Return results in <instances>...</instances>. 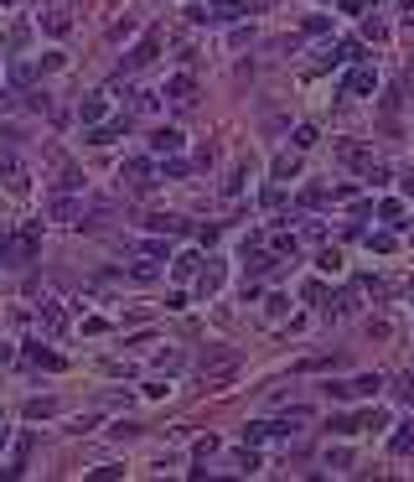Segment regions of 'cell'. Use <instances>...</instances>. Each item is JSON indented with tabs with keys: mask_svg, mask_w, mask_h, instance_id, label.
I'll return each instance as SVG.
<instances>
[{
	"mask_svg": "<svg viewBox=\"0 0 414 482\" xmlns=\"http://www.w3.org/2000/svg\"><path fill=\"white\" fill-rule=\"evenodd\" d=\"M171 275H177V280H192V275H202V254H197V249H181V254H171Z\"/></svg>",
	"mask_w": 414,
	"mask_h": 482,
	"instance_id": "cell-11",
	"label": "cell"
},
{
	"mask_svg": "<svg viewBox=\"0 0 414 482\" xmlns=\"http://www.w3.org/2000/svg\"><path fill=\"white\" fill-rule=\"evenodd\" d=\"M114 477H125V467H93V482H114Z\"/></svg>",
	"mask_w": 414,
	"mask_h": 482,
	"instance_id": "cell-37",
	"label": "cell"
},
{
	"mask_svg": "<svg viewBox=\"0 0 414 482\" xmlns=\"http://www.w3.org/2000/svg\"><path fill=\"white\" fill-rule=\"evenodd\" d=\"M326 26H331L326 16H305V26H301V32H305V36H322V32H326Z\"/></svg>",
	"mask_w": 414,
	"mask_h": 482,
	"instance_id": "cell-34",
	"label": "cell"
},
{
	"mask_svg": "<svg viewBox=\"0 0 414 482\" xmlns=\"http://www.w3.org/2000/svg\"><path fill=\"white\" fill-rule=\"evenodd\" d=\"M161 93H171V99H181V104H192V99H197V78H192V73H177Z\"/></svg>",
	"mask_w": 414,
	"mask_h": 482,
	"instance_id": "cell-14",
	"label": "cell"
},
{
	"mask_svg": "<svg viewBox=\"0 0 414 482\" xmlns=\"http://www.w3.org/2000/svg\"><path fill=\"white\" fill-rule=\"evenodd\" d=\"M264 6H275V0H207V6H186V16L207 21V26H223V21H238V16H254Z\"/></svg>",
	"mask_w": 414,
	"mask_h": 482,
	"instance_id": "cell-2",
	"label": "cell"
},
{
	"mask_svg": "<svg viewBox=\"0 0 414 482\" xmlns=\"http://www.w3.org/2000/svg\"><path fill=\"white\" fill-rule=\"evenodd\" d=\"M151 151H156V156H177V151H181V130H177V125H161V130L151 135Z\"/></svg>",
	"mask_w": 414,
	"mask_h": 482,
	"instance_id": "cell-13",
	"label": "cell"
},
{
	"mask_svg": "<svg viewBox=\"0 0 414 482\" xmlns=\"http://www.w3.org/2000/svg\"><path fill=\"white\" fill-rule=\"evenodd\" d=\"M42 321H47V332H62V327H68V316H62L57 301H42Z\"/></svg>",
	"mask_w": 414,
	"mask_h": 482,
	"instance_id": "cell-22",
	"label": "cell"
},
{
	"mask_svg": "<svg viewBox=\"0 0 414 482\" xmlns=\"http://www.w3.org/2000/svg\"><path fill=\"white\" fill-rule=\"evenodd\" d=\"M26 358H32V363H42V368H62V358L52 353V347H42V342H26Z\"/></svg>",
	"mask_w": 414,
	"mask_h": 482,
	"instance_id": "cell-19",
	"label": "cell"
},
{
	"mask_svg": "<svg viewBox=\"0 0 414 482\" xmlns=\"http://www.w3.org/2000/svg\"><path fill=\"white\" fill-rule=\"evenodd\" d=\"M378 389H383L378 373H357V379H347V384H326L331 399H378Z\"/></svg>",
	"mask_w": 414,
	"mask_h": 482,
	"instance_id": "cell-4",
	"label": "cell"
},
{
	"mask_svg": "<svg viewBox=\"0 0 414 482\" xmlns=\"http://www.w3.org/2000/svg\"><path fill=\"white\" fill-rule=\"evenodd\" d=\"M42 32H47V36H68V32H73V16H68V11H47V16H42Z\"/></svg>",
	"mask_w": 414,
	"mask_h": 482,
	"instance_id": "cell-16",
	"label": "cell"
},
{
	"mask_svg": "<svg viewBox=\"0 0 414 482\" xmlns=\"http://www.w3.org/2000/svg\"><path fill=\"white\" fill-rule=\"evenodd\" d=\"M233 467H238V472H259V451L244 441V451H233Z\"/></svg>",
	"mask_w": 414,
	"mask_h": 482,
	"instance_id": "cell-25",
	"label": "cell"
},
{
	"mask_svg": "<svg viewBox=\"0 0 414 482\" xmlns=\"http://www.w3.org/2000/svg\"><path fill=\"white\" fill-rule=\"evenodd\" d=\"M305 145H316V125H301L296 130V151H305Z\"/></svg>",
	"mask_w": 414,
	"mask_h": 482,
	"instance_id": "cell-36",
	"label": "cell"
},
{
	"mask_svg": "<svg viewBox=\"0 0 414 482\" xmlns=\"http://www.w3.org/2000/svg\"><path fill=\"white\" fill-rule=\"evenodd\" d=\"M78 182H83V177H78V166H62V177H57V187H62V192H73Z\"/></svg>",
	"mask_w": 414,
	"mask_h": 482,
	"instance_id": "cell-35",
	"label": "cell"
},
{
	"mask_svg": "<svg viewBox=\"0 0 414 482\" xmlns=\"http://www.w3.org/2000/svg\"><path fill=\"white\" fill-rule=\"evenodd\" d=\"M130 275H135V280H140V286H151V280H156V275H161V265H156V254H140V260H135V265H130Z\"/></svg>",
	"mask_w": 414,
	"mask_h": 482,
	"instance_id": "cell-17",
	"label": "cell"
},
{
	"mask_svg": "<svg viewBox=\"0 0 414 482\" xmlns=\"http://www.w3.org/2000/svg\"><path fill=\"white\" fill-rule=\"evenodd\" d=\"M275 265H280V249H249L244 244V270L249 275H270Z\"/></svg>",
	"mask_w": 414,
	"mask_h": 482,
	"instance_id": "cell-9",
	"label": "cell"
},
{
	"mask_svg": "<svg viewBox=\"0 0 414 482\" xmlns=\"http://www.w3.org/2000/svg\"><path fill=\"white\" fill-rule=\"evenodd\" d=\"M296 171H301V156H275V182H290V177H296Z\"/></svg>",
	"mask_w": 414,
	"mask_h": 482,
	"instance_id": "cell-20",
	"label": "cell"
},
{
	"mask_svg": "<svg viewBox=\"0 0 414 482\" xmlns=\"http://www.w3.org/2000/svg\"><path fill=\"white\" fill-rule=\"evenodd\" d=\"M357 420H363V431H383V425H389V410H363Z\"/></svg>",
	"mask_w": 414,
	"mask_h": 482,
	"instance_id": "cell-27",
	"label": "cell"
},
{
	"mask_svg": "<svg viewBox=\"0 0 414 482\" xmlns=\"http://www.w3.org/2000/svg\"><path fill=\"white\" fill-rule=\"evenodd\" d=\"M78 119H83L88 130H93V125H104V99H99V93H93V99H83V104H78Z\"/></svg>",
	"mask_w": 414,
	"mask_h": 482,
	"instance_id": "cell-18",
	"label": "cell"
},
{
	"mask_svg": "<svg viewBox=\"0 0 414 482\" xmlns=\"http://www.w3.org/2000/svg\"><path fill=\"white\" fill-rule=\"evenodd\" d=\"M368 249L373 254H389L394 249V234H368Z\"/></svg>",
	"mask_w": 414,
	"mask_h": 482,
	"instance_id": "cell-31",
	"label": "cell"
},
{
	"mask_svg": "<svg viewBox=\"0 0 414 482\" xmlns=\"http://www.w3.org/2000/svg\"><path fill=\"white\" fill-rule=\"evenodd\" d=\"M57 415V399H32L26 405V420H52Z\"/></svg>",
	"mask_w": 414,
	"mask_h": 482,
	"instance_id": "cell-24",
	"label": "cell"
},
{
	"mask_svg": "<svg viewBox=\"0 0 414 482\" xmlns=\"http://www.w3.org/2000/svg\"><path fill=\"white\" fill-rule=\"evenodd\" d=\"M0 446H6V415H0Z\"/></svg>",
	"mask_w": 414,
	"mask_h": 482,
	"instance_id": "cell-47",
	"label": "cell"
},
{
	"mask_svg": "<svg viewBox=\"0 0 414 482\" xmlns=\"http://www.w3.org/2000/svg\"><path fill=\"white\" fill-rule=\"evenodd\" d=\"M280 203H285V192H280V182H275V187H264V208H280Z\"/></svg>",
	"mask_w": 414,
	"mask_h": 482,
	"instance_id": "cell-38",
	"label": "cell"
},
{
	"mask_svg": "<svg viewBox=\"0 0 414 482\" xmlns=\"http://www.w3.org/2000/svg\"><path fill=\"white\" fill-rule=\"evenodd\" d=\"M399 6H404V16H414V0H399Z\"/></svg>",
	"mask_w": 414,
	"mask_h": 482,
	"instance_id": "cell-46",
	"label": "cell"
},
{
	"mask_svg": "<svg viewBox=\"0 0 414 482\" xmlns=\"http://www.w3.org/2000/svg\"><path fill=\"white\" fill-rule=\"evenodd\" d=\"M409 26H414V16H409Z\"/></svg>",
	"mask_w": 414,
	"mask_h": 482,
	"instance_id": "cell-48",
	"label": "cell"
},
{
	"mask_svg": "<svg viewBox=\"0 0 414 482\" xmlns=\"http://www.w3.org/2000/svg\"><path fill=\"white\" fill-rule=\"evenodd\" d=\"M156 52H161V32H145L135 47L125 52V58H119V73H140V68H151L156 62Z\"/></svg>",
	"mask_w": 414,
	"mask_h": 482,
	"instance_id": "cell-3",
	"label": "cell"
},
{
	"mask_svg": "<svg viewBox=\"0 0 414 482\" xmlns=\"http://www.w3.org/2000/svg\"><path fill=\"white\" fill-rule=\"evenodd\" d=\"M373 88H378V73H373L368 62H357V68L342 78V93H352V99H363V93H373Z\"/></svg>",
	"mask_w": 414,
	"mask_h": 482,
	"instance_id": "cell-8",
	"label": "cell"
},
{
	"mask_svg": "<svg viewBox=\"0 0 414 482\" xmlns=\"http://www.w3.org/2000/svg\"><path fill=\"white\" fill-rule=\"evenodd\" d=\"M301 203H305V208H322V203H326V187H305Z\"/></svg>",
	"mask_w": 414,
	"mask_h": 482,
	"instance_id": "cell-33",
	"label": "cell"
},
{
	"mask_svg": "<svg viewBox=\"0 0 414 482\" xmlns=\"http://www.w3.org/2000/svg\"><path fill=\"white\" fill-rule=\"evenodd\" d=\"M368 6H373V0H342V11H347V16H363Z\"/></svg>",
	"mask_w": 414,
	"mask_h": 482,
	"instance_id": "cell-42",
	"label": "cell"
},
{
	"mask_svg": "<svg viewBox=\"0 0 414 482\" xmlns=\"http://www.w3.org/2000/svg\"><path fill=\"white\" fill-rule=\"evenodd\" d=\"M399 394H404V399H409V405H414V379H404V389H399Z\"/></svg>",
	"mask_w": 414,
	"mask_h": 482,
	"instance_id": "cell-43",
	"label": "cell"
},
{
	"mask_svg": "<svg viewBox=\"0 0 414 482\" xmlns=\"http://www.w3.org/2000/svg\"><path fill=\"white\" fill-rule=\"evenodd\" d=\"M389 446L399 451V457H404V451H414V420H409V425H399V431H394V441H389Z\"/></svg>",
	"mask_w": 414,
	"mask_h": 482,
	"instance_id": "cell-26",
	"label": "cell"
},
{
	"mask_svg": "<svg viewBox=\"0 0 414 482\" xmlns=\"http://www.w3.org/2000/svg\"><path fill=\"white\" fill-rule=\"evenodd\" d=\"M290 431H296V425H285V420H249L244 425V441H249V446H259V441H285Z\"/></svg>",
	"mask_w": 414,
	"mask_h": 482,
	"instance_id": "cell-6",
	"label": "cell"
},
{
	"mask_svg": "<svg viewBox=\"0 0 414 482\" xmlns=\"http://www.w3.org/2000/svg\"><path fill=\"white\" fill-rule=\"evenodd\" d=\"M357 312V290H342L337 296V316H352Z\"/></svg>",
	"mask_w": 414,
	"mask_h": 482,
	"instance_id": "cell-32",
	"label": "cell"
},
{
	"mask_svg": "<svg viewBox=\"0 0 414 482\" xmlns=\"http://www.w3.org/2000/svg\"><path fill=\"white\" fill-rule=\"evenodd\" d=\"M119 135H130V114L109 119V125H93V130H88V145H109V140H119Z\"/></svg>",
	"mask_w": 414,
	"mask_h": 482,
	"instance_id": "cell-10",
	"label": "cell"
},
{
	"mask_svg": "<svg viewBox=\"0 0 414 482\" xmlns=\"http://www.w3.org/2000/svg\"><path fill=\"white\" fill-rule=\"evenodd\" d=\"M275 249H280V254H290V260H296V239H290V234H275Z\"/></svg>",
	"mask_w": 414,
	"mask_h": 482,
	"instance_id": "cell-39",
	"label": "cell"
},
{
	"mask_svg": "<svg viewBox=\"0 0 414 482\" xmlns=\"http://www.w3.org/2000/svg\"><path fill=\"white\" fill-rule=\"evenodd\" d=\"M316 265H322V275H337L342 270V254L337 249H322V254H316Z\"/></svg>",
	"mask_w": 414,
	"mask_h": 482,
	"instance_id": "cell-28",
	"label": "cell"
},
{
	"mask_svg": "<svg viewBox=\"0 0 414 482\" xmlns=\"http://www.w3.org/2000/svg\"><path fill=\"white\" fill-rule=\"evenodd\" d=\"M145 229H151V234H186V223L177 218V213H151V218H145Z\"/></svg>",
	"mask_w": 414,
	"mask_h": 482,
	"instance_id": "cell-15",
	"label": "cell"
},
{
	"mask_svg": "<svg viewBox=\"0 0 414 482\" xmlns=\"http://www.w3.org/2000/svg\"><path fill=\"white\" fill-rule=\"evenodd\" d=\"M6 358H11V342H0V363H6Z\"/></svg>",
	"mask_w": 414,
	"mask_h": 482,
	"instance_id": "cell-45",
	"label": "cell"
},
{
	"mask_svg": "<svg viewBox=\"0 0 414 482\" xmlns=\"http://www.w3.org/2000/svg\"><path fill=\"white\" fill-rule=\"evenodd\" d=\"M0 182H6V192H16V197H26V192H32V182H26V166H21V161L16 156H0Z\"/></svg>",
	"mask_w": 414,
	"mask_h": 482,
	"instance_id": "cell-7",
	"label": "cell"
},
{
	"mask_svg": "<svg viewBox=\"0 0 414 482\" xmlns=\"http://www.w3.org/2000/svg\"><path fill=\"white\" fill-rule=\"evenodd\" d=\"M73 213H78V203H73V197H57V203H52V218L73 223Z\"/></svg>",
	"mask_w": 414,
	"mask_h": 482,
	"instance_id": "cell-30",
	"label": "cell"
},
{
	"mask_svg": "<svg viewBox=\"0 0 414 482\" xmlns=\"http://www.w3.org/2000/svg\"><path fill=\"white\" fill-rule=\"evenodd\" d=\"M161 177L171 182V177H186V161H166V166H161Z\"/></svg>",
	"mask_w": 414,
	"mask_h": 482,
	"instance_id": "cell-41",
	"label": "cell"
},
{
	"mask_svg": "<svg viewBox=\"0 0 414 482\" xmlns=\"http://www.w3.org/2000/svg\"><path fill=\"white\" fill-rule=\"evenodd\" d=\"M218 286H223V260H207L202 265V275H197V296H218Z\"/></svg>",
	"mask_w": 414,
	"mask_h": 482,
	"instance_id": "cell-12",
	"label": "cell"
},
{
	"mask_svg": "<svg viewBox=\"0 0 414 482\" xmlns=\"http://www.w3.org/2000/svg\"><path fill=\"white\" fill-rule=\"evenodd\" d=\"M36 254H42V223H21L16 234L0 239V265H11V270H26Z\"/></svg>",
	"mask_w": 414,
	"mask_h": 482,
	"instance_id": "cell-1",
	"label": "cell"
},
{
	"mask_svg": "<svg viewBox=\"0 0 414 482\" xmlns=\"http://www.w3.org/2000/svg\"><path fill=\"white\" fill-rule=\"evenodd\" d=\"M363 36H368V42H383L389 32H383V21H368V26H363Z\"/></svg>",
	"mask_w": 414,
	"mask_h": 482,
	"instance_id": "cell-40",
	"label": "cell"
},
{
	"mask_svg": "<svg viewBox=\"0 0 414 482\" xmlns=\"http://www.w3.org/2000/svg\"><path fill=\"white\" fill-rule=\"evenodd\" d=\"M119 177H125V187H135V192H151L156 187V166L145 156H130L125 166H119Z\"/></svg>",
	"mask_w": 414,
	"mask_h": 482,
	"instance_id": "cell-5",
	"label": "cell"
},
{
	"mask_svg": "<svg viewBox=\"0 0 414 482\" xmlns=\"http://www.w3.org/2000/svg\"><path fill=\"white\" fill-rule=\"evenodd\" d=\"M326 467H331V472H347V467H352V451H347V446L326 451Z\"/></svg>",
	"mask_w": 414,
	"mask_h": 482,
	"instance_id": "cell-29",
	"label": "cell"
},
{
	"mask_svg": "<svg viewBox=\"0 0 414 482\" xmlns=\"http://www.w3.org/2000/svg\"><path fill=\"white\" fill-rule=\"evenodd\" d=\"M378 218L389 223V229H404V203H394V197H389V203H378Z\"/></svg>",
	"mask_w": 414,
	"mask_h": 482,
	"instance_id": "cell-21",
	"label": "cell"
},
{
	"mask_svg": "<svg viewBox=\"0 0 414 482\" xmlns=\"http://www.w3.org/2000/svg\"><path fill=\"white\" fill-rule=\"evenodd\" d=\"M404 192H409V197H414V171H409V177H404Z\"/></svg>",
	"mask_w": 414,
	"mask_h": 482,
	"instance_id": "cell-44",
	"label": "cell"
},
{
	"mask_svg": "<svg viewBox=\"0 0 414 482\" xmlns=\"http://www.w3.org/2000/svg\"><path fill=\"white\" fill-rule=\"evenodd\" d=\"M326 431H337V436H357V431H363V420H357V415H331Z\"/></svg>",
	"mask_w": 414,
	"mask_h": 482,
	"instance_id": "cell-23",
	"label": "cell"
}]
</instances>
